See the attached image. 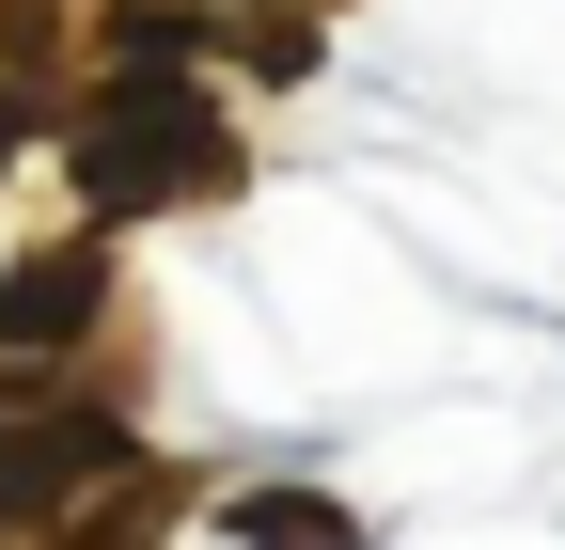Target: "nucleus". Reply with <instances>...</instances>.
<instances>
[{
  "label": "nucleus",
  "instance_id": "2",
  "mask_svg": "<svg viewBox=\"0 0 565 550\" xmlns=\"http://www.w3.org/2000/svg\"><path fill=\"white\" fill-rule=\"evenodd\" d=\"M95 472H126V425H110V409L17 425V441H0V519H63V488H95Z\"/></svg>",
  "mask_w": 565,
  "mask_h": 550
},
{
  "label": "nucleus",
  "instance_id": "3",
  "mask_svg": "<svg viewBox=\"0 0 565 550\" xmlns=\"http://www.w3.org/2000/svg\"><path fill=\"white\" fill-rule=\"evenodd\" d=\"M95 299H110V252L79 236V252H32L17 284H0V347H63V330H95Z\"/></svg>",
  "mask_w": 565,
  "mask_h": 550
},
{
  "label": "nucleus",
  "instance_id": "4",
  "mask_svg": "<svg viewBox=\"0 0 565 550\" xmlns=\"http://www.w3.org/2000/svg\"><path fill=\"white\" fill-rule=\"evenodd\" d=\"M252 550H362V519H330L315 488H252V504H221Z\"/></svg>",
  "mask_w": 565,
  "mask_h": 550
},
{
  "label": "nucleus",
  "instance_id": "1",
  "mask_svg": "<svg viewBox=\"0 0 565 550\" xmlns=\"http://www.w3.org/2000/svg\"><path fill=\"white\" fill-rule=\"evenodd\" d=\"M221 173H236L221 110L173 95V80H141V95H110V110L79 126V189H95V204H173V189H221Z\"/></svg>",
  "mask_w": 565,
  "mask_h": 550
}]
</instances>
